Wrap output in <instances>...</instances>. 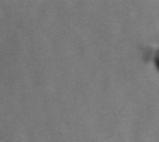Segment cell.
<instances>
[{
	"mask_svg": "<svg viewBox=\"0 0 159 142\" xmlns=\"http://www.w3.org/2000/svg\"><path fill=\"white\" fill-rule=\"evenodd\" d=\"M152 60H153V63H154L157 71L159 73V47H157L155 49V51L153 52V59H152Z\"/></svg>",
	"mask_w": 159,
	"mask_h": 142,
	"instance_id": "obj_1",
	"label": "cell"
}]
</instances>
